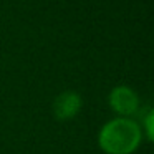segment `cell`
<instances>
[{
  "label": "cell",
  "mask_w": 154,
  "mask_h": 154,
  "mask_svg": "<svg viewBox=\"0 0 154 154\" xmlns=\"http://www.w3.org/2000/svg\"><path fill=\"white\" fill-rule=\"evenodd\" d=\"M143 139V129L129 118L108 121L98 134V144L106 154H133Z\"/></svg>",
  "instance_id": "1"
},
{
  "label": "cell",
  "mask_w": 154,
  "mask_h": 154,
  "mask_svg": "<svg viewBox=\"0 0 154 154\" xmlns=\"http://www.w3.org/2000/svg\"><path fill=\"white\" fill-rule=\"evenodd\" d=\"M109 106L114 113H118L123 118H129L139 109V96L129 86H116L109 93Z\"/></svg>",
  "instance_id": "2"
},
{
  "label": "cell",
  "mask_w": 154,
  "mask_h": 154,
  "mask_svg": "<svg viewBox=\"0 0 154 154\" xmlns=\"http://www.w3.org/2000/svg\"><path fill=\"white\" fill-rule=\"evenodd\" d=\"M152 124H154V113L152 111H147L146 118L143 119V128H144V133H146V139L147 141H152Z\"/></svg>",
  "instance_id": "4"
},
{
  "label": "cell",
  "mask_w": 154,
  "mask_h": 154,
  "mask_svg": "<svg viewBox=\"0 0 154 154\" xmlns=\"http://www.w3.org/2000/svg\"><path fill=\"white\" fill-rule=\"evenodd\" d=\"M83 100L76 91H63L53 101V114L58 121L73 119L80 113Z\"/></svg>",
  "instance_id": "3"
}]
</instances>
